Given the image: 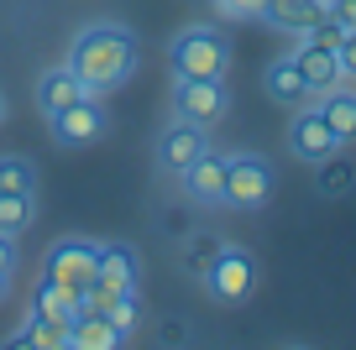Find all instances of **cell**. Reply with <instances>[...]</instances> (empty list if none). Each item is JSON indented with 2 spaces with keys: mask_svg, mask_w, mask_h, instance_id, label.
Listing matches in <instances>:
<instances>
[{
  "mask_svg": "<svg viewBox=\"0 0 356 350\" xmlns=\"http://www.w3.org/2000/svg\"><path fill=\"white\" fill-rule=\"evenodd\" d=\"M63 63L79 74V84L89 94H115L121 84H131V74L142 68V42L126 32L121 22H89L74 32Z\"/></svg>",
  "mask_w": 356,
  "mask_h": 350,
  "instance_id": "1",
  "label": "cell"
},
{
  "mask_svg": "<svg viewBox=\"0 0 356 350\" xmlns=\"http://www.w3.org/2000/svg\"><path fill=\"white\" fill-rule=\"evenodd\" d=\"M178 78H225L231 68V37L220 26H184L168 47Z\"/></svg>",
  "mask_w": 356,
  "mask_h": 350,
  "instance_id": "2",
  "label": "cell"
},
{
  "mask_svg": "<svg viewBox=\"0 0 356 350\" xmlns=\"http://www.w3.org/2000/svg\"><path fill=\"white\" fill-rule=\"evenodd\" d=\"M273 188H278V173H273L267 157L231 152V162H225V204L231 209H267Z\"/></svg>",
  "mask_w": 356,
  "mask_h": 350,
  "instance_id": "3",
  "label": "cell"
},
{
  "mask_svg": "<svg viewBox=\"0 0 356 350\" xmlns=\"http://www.w3.org/2000/svg\"><path fill=\"white\" fill-rule=\"evenodd\" d=\"M105 131H111V110L100 105V94H84L79 105L47 115V136L58 147H89V142H100Z\"/></svg>",
  "mask_w": 356,
  "mask_h": 350,
  "instance_id": "4",
  "label": "cell"
},
{
  "mask_svg": "<svg viewBox=\"0 0 356 350\" xmlns=\"http://www.w3.org/2000/svg\"><path fill=\"white\" fill-rule=\"evenodd\" d=\"M95 251H100V246L84 241V235H63V241H53V251H47L42 277H53V283H63L68 293L84 298V288L95 283Z\"/></svg>",
  "mask_w": 356,
  "mask_h": 350,
  "instance_id": "5",
  "label": "cell"
},
{
  "mask_svg": "<svg viewBox=\"0 0 356 350\" xmlns=\"http://www.w3.org/2000/svg\"><path fill=\"white\" fill-rule=\"evenodd\" d=\"M252 288H257L252 251H241V246H220V256H215L210 272H204V293H210L215 303H241Z\"/></svg>",
  "mask_w": 356,
  "mask_h": 350,
  "instance_id": "6",
  "label": "cell"
},
{
  "mask_svg": "<svg viewBox=\"0 0 356 350\" xmlns=\"http://www.w3.org/2000/svg\"><path fill=\"white\" fill-rule=\"evenodd\" d=\"M173 110L184 121L215 126V121L231 115V89H225V78H178L173 84Z\"/></svg>",
  "mask_w": 356,
  "mask_h": 350,
  "instance_id": "7",
  "label": "cell"
},
{
  "mask_svg": "<svg viewBox=\"0 0 356 350\" xmlns=\"http://www.w3.org/2000/svg\"><path fill=\"white\" fill-rule=\"evenodd\" d=\"M204 126L200 121H184L178 115L173 126H163V136H157V147H152V157H157V173H168V178H184V167L194 162V157L204 152Z\"/></svg>",
  "mask_w": 356,
  "mask_h": 350,
  "instance_id": "8",
  "label": "cell"
},
{
  "mask_svg": "<svg viewBox=\"0 0 356 350\" xmlns=\"http://www.w3.org/2000/svg\"><path fill=\"white\" fill-rule=\"evenodd\" d=\"M293 68L304 74V84H309V94H330L335 84H341V53H335L330 42H314V37H299V47H293Z\"/></svg>",
  "mask_w": 356,
  "mask_h": 350,
  "instance_id": "9",
  "label": "cell"
},
{
  "mask_svg": "<svg viewBox=\"0 0 356 350\" xmlns=\"http://www.w3.org/2000/svg\"><path fill=\"white\" fill-rule=\"evenodd\" d=\"M225 162H231V152H210V147H204V152L184 167V194H189L194 204H204V209H220L225 204Z\"/></svg>",
  "mask_w": 356,
  "mask_h": 350,
  "instance_id": "10",
  "label": "cell"
},
{
  "mask_svg": "<svg viewBox=\"0 0 356 350\" xmlns=\"http://www.w3.org/2000/svg\"><path fill=\"white\" fill-rule=\"evenodd\" d=\"M95 283L136 293V283H142V251L126 246V241H105L100 251H95Z\"/></svg>",
  "mask_w": 356,
  "mask_h": 350,
  "instance_id": "11",
  "label": "cell"
},
{
  "mask_svg": "<svg viewBox=\"0 0 356 350\" xmlns=\"http://www.w3.org/2000/svg\"><path fill=\"white\" fill-rule=\"evenodd\" d=\"M289 147H293V157H304V162H320V157L341 152L330 121H325L320 110H304V105H299V115H293V126H289Z\"/></svg>",
  "mask_w": 356,
  "mask_h": 350,
  "instance_id": "12",
  "label": "cell"
},
{
  "mask_svg": "<svg viewBox=\"0 0 356 350\" xmlns=\"http://www.w3.org/2000/svg\"><path fill=\"white\" fill-rule=\"evenodd\" d=\"M26 314L68 329L79 314H84V298H79V293H68V288H63V283H53V277H42V283L32 288V308H26Z\"/></svg>",
  "mask_w": 356,
  "mask_h": 350,
  "instance_id": "13",
  "label": "cell"
},
{
  "mask_svg": "<svg viewBox=\"0 0 356 350\" xmlns=\"http://www.w3.org/2000/svg\"><path fill=\"white\" fill-rule=\"evenodd\" d=\"M89 89L79 84V74L68 63H58V68H47L42 78H37V110L42 115H58V110H68V105H79Z\"/></svg>",
  "mask_w": 356,
  "mask_h": 350,
  "instance_id": "14",
  "label": "cell"
},
{
  "mask_svg": "<svg viewBox=\"0 0 356 350\" xmlns=\"http://www.w3.org/2000/svg\"><path fill=\"white\" fill-rule=\"evenodd\" d=\"M320 16H325V0H267L262 6V22L289 32V37H304Z\"/></svg>",
  "mask_w": 356,
  "mask_h": 350,
  "instance_id": "15",
  "label": "cell"
},
{
  "mask_svg": "<svg viewBox=\"0 0 356 350\" xmlns=\"http://www.w3.org/2000/svg\"><path fill=\"white\" fill-rule=\"evenodd\" d=\"M262 89H267V99H278V105H289V110H299V105H309V84H304V74L293 68V58H278V63H267V74H262Z\"/></svg>",
  "mask_w": 356,
  "mask_h": 350,
  "instance_id": "16",
  "label": "cell"
},
{
  "mask_svg": "<svg viewBox=\"0 0 356 350\" xmlns=\"http://www.w3.org/2000/svg\"><path fill=\"white\" fill-rule=\"evenodd\" d=\"M68 345H79V350H115V345H126V335L105 314H89L84 308V314L68 324Z\"/></svg>",
  "mask_w": 356,
  "mask_h": 350,
  "instance_id": "17",
  "label": "cell"
},
{
  "mask_svg": "<svg viewBox=\"0 0 356 350\" xmlns=\"http://www.w3.org/2000/svg\"><path fill=\"white\" fill-rule=\"evenodd\" d=\"M325 105H320V115L330 121V131H335V142L341 147H351L356 142V89H341L335 84L330 94H320Z\"/></svg>",
  "mask_w": 356,
  "mask_h": 350,
  "instance_id": "18",
  "label": "cell"
},
{
  "mask_svg": "<svg viewBox=\"0 0 356 350\" xmlns=\"http://www.w3.org/2000/svg\"><path fill=\"white\" fill-rule=\"evenodd\" d=\"M314 167H320L314 183H320L325 199H341V194H351V188H356V162L346 157V147H341V152H330V157H320Z\"/></svg>",
  "mask_w": 356,
  "mask_h": 350,
  "instance_id": "19",
  "label": "cell"
},
{
  "mask_svg": "<svg viewBox=\"0 0 356 350\" xmlns=\"http://www.w3.org/2000/svg\"><path fill=\"white\" fill-rule=\"evenodd\" d=\"M32 219H37L32 194H0V235H26Z\"/></svg>",
  "mask_w": 356,
  "mask_h": 350,
  "instance_id": "20",
  "label": "cell"
},
{
  "mask_svg": "<svg viewBox=\"0 0 356 350\" xmlns=\"http://www.w3.org/2000/svg\"><path fill=\"white\" fill-rule=\"evenodd\" d=\"M11 345H68V329L63 324H47V319H32V314H26V324L22 329H16V335H11Z\"/></svg>",
  "mask_w": 356,
  "mask_h": 350,
  "instance_id": "21",
  "label": "cell"
},
{
  "mask_svg": "<svg viewBox=\"0 0 356 350\" xmlns=\"http://www.w3.org/2000/svg\"><path fill=\"white\" fill-rule=\"evenodd\" d=\"M37 188V167L26 157H0V194H32Z\"/></svg>",
  "mask_w": 356,
  "mask_h": 350,
  "instance_id": "22",
  "label": "cell"
},
{
  "mask_svg": "<svg viewBox=\"0 0 356 350\" xmlns=\"http://www.w3.org/2000/svg\"><path fill=\"white\" fill-rule=\"evenodd\" d=\"M105 319H111V324L121 329L126 340H131V335H136V324H142V298H136V293H121L111 308H105Z\"/></svg>",
  "mask_w": 356,
  "mask_h": 350,
  "instance_id": "23",
  "label": "cell"
},
{
  "mask_svg": "<svg viewBox=\"0 0 356 350\" xmlns=\"http://www.w3.org/2000/svg\"><path fill=\"white\" fill-rule=\"evenodd\" d=\"M220 246H225V241H215V235H194L189 251H184V267H189L194 277H204V272H210V262L220 256Z\"/></svg>",
  "mask_w": 356,
  "mask_h": 350,
  "instance_id": "24",
  "label": "cell"
},
{
  "mask_svg": "<svg viewBox=\"0 0 356 350\" xmlns=\"http://www.w3.org/2000/svg\"><path fill=\"white\" fill-rule=\"evenodd\" d=\"M262 6H267V0H215V11L231 16V22H257Z\"/></svg>",
  "mask_w": 356,
  "mask_h": 350,
  "instance_id": "25",
  "label": "cell"
},
{
  "mask_svg": "<svg viewBox=\"0 0 356 350\" xmlns=\"http://www.w3.org/2000/svg\"><path fill=\"white\" fill-rule=\"evenodd\" d=\"M335 53H341V74L356 84V26H346L341 42H335Z\"/></svg>",
  "mask_w": 356,
  "mask_h": 350,
  "instance_id": "26",
  "label": "cell"
},
{
  "mask_svg": "<svg viewBox=\"0 0 356 350\" xmlns=\"http://www.w3.org/2000/svg\"><path fill=\"white\" fill-rule=\"evenodd\" d=\"M325 16L341 26H356V0H325Z\"/></svg>",
  "mask_w": 356,
  "mask_h": 350,
  "instance_id": "27",
  "label": "cell"
},
{
  "mask_svg": "<svg viewBox=\"0 0 356 350\" xmlns=\"http://www.w3.org/2000/svg\"><path fill=\"white\" fill-rule=\"evenodd\" d=\"M16 235H0V277H16Z\"/></svg>",
  "mask_w": 356,
  "mask_h": 350,
  "instance_id": "28",
  "label": "cell"
},
{
  "mask_svg": "<svg viewBox=\"0 0 356 350\" xmlns=\"http://www.w3.org/2000/svg\"><path fill=\"white\" fill-rule=\"evenodd\" d=\"M6 293H11V277H0V303H6Z\"/></svg>",
  "mask_w": 356,
  "mask_h": 350,
  "instance_id": "29",
  "label": "cell"
},
{
  "mask_svg": "<svg viewBox=\"0 0 356 350\" xmlns=\"http://www.w3.org/2000/svg\"><path fill=\"white\" fill-rule=\"evenodd\" d=\"M0 126H6V94H0Z\"/></svg>",
  "mask_w": 356,
  "mask_h": 350,
  "instance_id": "30",
  "label": "cell"
}]
</instances>
